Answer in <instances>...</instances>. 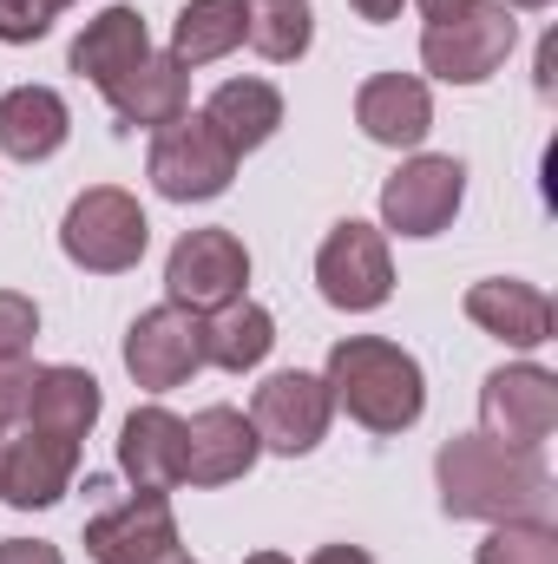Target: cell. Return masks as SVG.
I'll return each instance as SVG.
<instances>
[{"label": "cell", "instance_id": "obj_1", "mask_svg": "<svg viewBox=\"0 0 558 564\" xmlns=\"http://www.w3.org/2000/svg\"><path fill=\"white\" fill-rule=\"evenodd\" d=\"M440 473V512L447 519H546L552 506V473L539 453H513L486 433H453L433 459Z\"/></svg>", "mask_w": 558, "mask_h": 564}, {"label": "cell", "instance_id": "obj_2", "mask_svg": "<svg viewBox=\"0 0 558 564\" xmlns=\"http://www.w3.org/2000/svg\"><path fill=\"white\" fill-rule=\"evenodd\" d=\"M329 401L368 433H408L427 408V381L408 348L382 341V335H348L329 348V375H322Z\"/></svg>", "mask_w": 558, "mask_h": 564}, {"label": "cell", "instance_id": "obj_3", "mask_svg": "<svg viewBox=\"0 0 558 564\" xmlns=\"http://www.w3.org/2000/svg\"><path fill=\"white\" fill-rule=\"evenodd\" d=\"M144 243H151V224H144L139 197L119 191V184L79 191L73 210H66V224H60V250H66L79 270H93V276H126V270H139Z\"/></svg>", "mask_w": 558, "mask_h": 564}, {"label": "cell", "instance_id": "obj_4", "mask_svg": "<svg viewBox=\"0 0 558 564\" xmlns=\"http://www.w3.org/2000/svg\"><path fill=\"white\" fill-rule=\"evenodd\" d=\"M144 171H151L158 197H171V204H204V197H224V191H230L237 151L217 139V126H211L204 112H197V119L184 112V119L158 126Z\"/></svg>", "mask_w": 558, "mask_h": 564}, {"label": "cell", "instance_id": "obj_5", "mask_svg": "<svg viewBox=\"0 0 558 564\" xmlns=\"http://www.w3.org/2000/svg\"><path fill=\"white\" fill-rule=\"evenodd\" d=\"M513 40H519L513 7L480 0V7H466L460 20H440V26L420 33V66H427L433 79H447V86H480V79H493V73L506 66Z\"/></svg>", "mask_w": 558, "mask_h": 564}, {"label": "cell", "instance_id": "obj_6", "mask_svg": "<svg viewBox=\"0 0 558 564\" xmlns=\"http://www.w3.org/2000/svg\"><path fill=\"white\" fill-rule=\"evenodd\" d=\"M315 282H322V302L348 308V315H368L395 295V263H388V237L375 224H335L329 243L315 250Z\"/></svg>", "mask_w": 558, "mask_h": 564}, {"label": "cell", "instance_id": "obj_7", "mask_svg": "<svg viewBox=\"0 0 558 564\" xmlns=\"http://www.w3.org/2000/svg\"><path fill=\"white\" fill-rule=\"evenodd\" d=\"M558 426V381L546 368L519 361V368H493L480 388V433L513 446V453H539Z\"/></svg>", "mask_w": 558, "mask_h": 564}, {"label": "cell", "instance_id": "obj_8", "mask_svg": "<svg viewBox=\"0 0 558 564\" xmlns=\"http://www.w3.org/2000/svg\"><path fill=\"white\" fill-rule=\"evenodd\" d=\"M204 368V322L178 302L144 308L139 322L126 328V375L139 381L144 394H171Z\"/></svg>", "mask_w": 558, "mask_h": 564}, {"label": "cell", "instance_id": "obj_9", "mask_svg": "<svg viewBox=\"0 0 558 564\" xmlns=\"http://www.w3.org/2000/svg\"><path fill=\"white\" fill-rule=\"evenodd\" d=\"M244 282H250V250L230 230H191V237H178V250L164 263V295L191 315L237 302Z\"/></svg>", "mask_w": 558, "mask_h": 564}, {"label": "cell", "instance_id": "obj_10", "mask_svg": "<svg viewBox=\"0 0 558 564\" xmlns=\"http://www.w3.org/2000/svg\"><path fill=\"white\" fill-rule=\"evenodd\" d=\"M329 414H335V401H329L322 375H302V368L270 375V381L257 388V401H250V426H257V440H264L270 453H282V459L315 453L322 433H329Z\"/></svg>", "mask_w": 558, "mask_h": 564}, {"label": "cell", "instance_id": "obj_11", "mask_svg": "<svg viewBox=\"0 0 558 564\" xmlns=\"http://www.w3.org/2000/svg\"><path fill=\"white\" fill-rule=\"evenodd\" d=\"M466 197V171L453 158H408L382 184V224L395 237H440Z\"/></svg>", "mask_w": 558, "mask_h": 564}, {"label": "cell", "instance_id": "obj_12", "mask_svg": "<svg viewBox=\"0 0 558 564\" xmlns=\"http://www.w3.org/2000/svg\"><path fill=\"white\" fill-rule=\"evenodd\" d=\"M93 564H178V519L164 492H139L86 525Z\"/></svg>", "mask_w": 558, "mask_h": 564}, {"label": "cell", "instance_id": "obj_13", "mask_svg": "<svg viewBox=\"0 0 558 564\" xmlns=\"http://www.w3.org/2000/svg\"><path fill=\"white\" fill-rule=\"evenodd\" d=\"M73 466H79V440H60V433L26 426L20 440H7V459H0V499L20 506V512L60 506L66 486H73Z\"/></svg>", "mask_w": 558, "mask_h": 564}, {"label": "cell", "instance_id": "obj_14", "mask_svg": "<svg viewBox=\"0 0 558 564\" xmlns=\"http://www.w3.org/2000/svg\"><path fill=\"white\" fill-rule=\"evenodd\" d=\"M264 440L237 408H204L184 421V479L191 486H230L257 466Z\"/></svg>", "mask_w": 558, "mask_h": 564}, {"label": "cell", "instance_id": "obj_15", "mask_svg": "<svg viewBox=\"0 0 558 564\" xmlns=\"http://www.w3.org/2000/svg\"><path fill=\"white\" fill-rule=\"evenodd\" d=\"M466 322L500 335V341H513V348H546L552 341V295L513 276L473 282L466 289Z\"/></svg>", "mask_w": 558, "mask_h": 564}, {"label": "cell", "instance_id": "obj_16", "mask_svg": "<svg viewBox=\"0 0 558 564\" xmlns=\"http://www.w3.org/2000/svg\"><path fill=\"white\" fill-rule=\"evenodd\" d=\"M355 126L375 144L408 151V144H420L433 132V99H427V86L408 79V73H375V79L355 93Z\"/></svg>", "mask_w": 558, "mask_h": 564}, {"label": "cell", "instance_id": "obj_17", "mask_svg": "<svg viewBox=\"0 0 558 564\" xmlns=\"http://www.w3.org/2000/svg\"><path fill=\"white\" fill-rule=\"evenodd\" d=\"M119 466L139 492H171L184 486V421L171 408H139L119 433Z\"/></svg>", "mask_w": 558, "mask_h": 564}, {"label": "cell", "instance_id": "obj_18", "mask_svg": "<svg viewBox=\"0 0 558 564\" xmlns=\"http://www.w3.org/2000/svg\"><path fill=\"white\" fill-rule=\"evenodd\" d=\"M66 132H73V112H66V99L53 86H13V93H0V151L13 164L53 158L66 144Z\"/></svg>", "mask_w": 558, "mask_h": 564}, {"label": "cell", "instance_id": "obj_19", "mask_svg": "<svg viewBox=\"0 0 558 564\" xmlns=\"http://www.w3.org/2000/svg\"><path fill=\"white\" fill-rule=\"evenodd\" d=\"M144 53H151V33H144V20H139V7H106L99 20H86V33L73 40V73L79 79H93L99 93L106 86H119L132 66H139Z\"/></svg>", "mask_w": 558, "mask_h": 564}, {"label": "cell", "instance_id": "obj_20", "mask_svg": "<svg viewBox=\"0 0 558 564\" xmlns=\"http://www.w3.org/2000/svg\"><path fill=\"white\" fill-rule=\"evenodd\" d=\"M106 106H112L126 126H151V132H158V126L184 119V106H191V79H184V66H178L171 53H144L119 86H106Z\"/></svg>", "mask_w": 558, "mask_h": 564}, {"label": "cell", "instance_id": "obj_21", "mask_svg": "<svg viewBox=\"0 0 558 564\" xmlns=\"http://www.w3.org/2000/svg\"><path fill=\"white\" fill-rule=\"evenodd\" d=\"M204 119L217 126V139L244 158V151H257V144L277 139V126H282V93L270 86V79H224V86L211 93Z\"/></svg>", "mask_w": 558, "mask_h": 564}, {"label": "cell", "instance_id": "obj_22", "mask_svg": "<svg viewBox=\"0 0 558 564\" xmlns=\"http://www.w3.org/2000/svg\"><path fill=\"white\" fill-rule=\"evenodd\" d=\"M99 381L86 368H40L33 381V401H26V426L40 433H60V440H86L99 421Z\"/></svg>", "mask_w": 558, "mask_h": 564}, {"label": "cell", "instance_id": "obj_23", "mask_svg": "<svg viewBox=\"0 0 558 564\" xmlns=\"http://www.w3.org/2000/svg\"><path fill=\"white\" fill-rule=\"evenodd\" d=\"M270 348H277V322H270L264 302H244V295H237V302H224V308L204 315V361H211V368L244 375V368H257Z\"/></svg>", "mask_w": 558, "mask_h": 564}, {"label": "cell", "instance_id": "obj_24", "mask_svg": "<svg viewBox=\"0 0 558 564\" xmlns=\"http://www.w3.org/2000/svg\"><path fill=\"white\" fill-rule=\"evenodd\" d=\"M244 46V0H191L171 20V59L178 66H211Z\"/></svg>", "mask_w": 558, "mask_h": 564}, {"label": "cell", "instance_id": "obj_25", "mask_svg": "<svg viewBox=\"0 0 558 564\" xmlns=\"http://www.w3.org/2000/svg\"><path fill=\"white\" fill-rule=\"evenodd\" d=\"M309 33H315V13L309 0H244V40L264 53V59H302L309 53Z\"/></svg>", "mask_w": 558, "mask_h": 564}, {"label": "cell", "instance_id": "obj_26", "mask_svg": "<svg viewBox=\"0 0 558 564\" xmlns=\"http://www.w3.org/2000/svg\"><path fill=\"white\" fill-rule=\"evenodd\" d=\"M473 564H558V532L546 525V519H513V525H493Z\"/></svg>", "mask_w": 558, "mask_h": 564}, {"label": "cell", "instance_id": "obj_27", "mask_svg": "<svg viewBox=\"0 0 558 564\" xmlns=\"http://www.w3.org/2000/svg\"><path fill=\"white\" fill-rule=\"evenodd\" d=\"M33 335H40V308H33V295L0 289V361L26 355V348H33Z\"/></svg>", "mask_w": 558, "mask_h": 564}, {"label": "cell", "instance_id": "obj_28", "mask_svg": "<svg viewBox=\"0 0 558 564\" xmlns=\"http://www.w3.org/2000/svg\"><path fill=\"white\" fill-rule=\"evenodd\" d=\"M60 0H0V40L7 46H33L46 26H53Z\"/></svg>", "mask_w": 558, "mask_h": 564}, {"label": "cell", "instance_id": "obj_29", "mask_svg": "<svg viewBox=\"0 0 558 564\" xmlns=\"http://www.w3.org/2000/svg\"><path fill=\"white\" fill-rule=\"evenodd\" d=\"M33 381H40V368H33L26 355H13V361H0V426L26 421V401H33Z\"/></svg>", "mask_w": 558, "mask_h": 564}, {"label": "cell", "instance_id": "obj_30", "mask_svg": "<svg viewBox=\"0 0 558 564\" xmlns=\"http://www.w3.org/2000/svg\"><path fill=\"white\" fill-rule=\"evenodd\" d=\"M0 564H66V558L46 539H0Z\"/></svg>", "mask_w": 558, "mask_h": 564}, {"label": "cell", "instance_id": "obj_31", "mask_svg": "<svg viewBox=\"0 0 558 564\" xmlns=\"http://www.w3.org/2000/svg\"><path fill=\"white\" fill-rule=\"evenodd\" d=\"M466 7H480V0H420V13H427V26H440V20H460Z\"/></svg>", "mask_w": 558, "mask_h": 564}, {"label": "cell", "instance_id": "obj_32", "mask_svg": "<svg viewBox=\"0 0 558 564\" xmlns=\"http://www.w3.org/2000/svg\"><path fill=\"white\" fill-rule=\"evenodd\" d=\"M309 564H375V558H368L362 545H322V552H315Z\"/></svg>", "mask_w": 558, "mask_h": 564}, {"label": "cell", "instance_id": "obj_33", "mask_svg": "<svg viewBox=\"0 0 558 564\" xmlns=\"http://www.w3.org/2000/svg\"><path fill=\"white\" fill-rule=\"evenodd\" d=\"M348 7H355L362 20H395V13H401V0H348Z\"/></svg>", "mask_w": 558, "mask_h": 564}, {"label": "cell", "instance_id": "obj_34", "mask_svg": "<svg viewBox=\"0 0 558 564\" xmlns=\"http://www.w3.org/2000/svg\"><path fill=\"white\" fill-rule=\"evenodd\" d=\"M244 564H289V558H282V552H250Z\"/></svg>", "mask_w": 558, "mask_h": 564}, {"label": "cell", "instance_id": "obj_35", "mask_svg": "<svg viewBox=\"0 0 558 564\" xmlns=\"http://www.w3.org/2000/svg\"><path fill=\"white\" fill-rule=\"evenodd\" d=\"M500 7H552V0H500Z\"/></svg>", "mask_w": 558, "mask_h": 564}, {"label": "cell", "instance_id": "obj_36", "mask_svg": "<svg viewBox=\"0 0 558 564\" xmlns=\"http://www.w3.org/2000/svg\"><path fill=\"white\" fill-rule=\"evenodd\" d=\"M0 459H7V440H0Z\"/></svg>", "mask_w": 558, "mask_h": 564}, {"label": "cell", "instance_id": "obj_37", "mask_svg": "<svg viewBox=\"0 0 558 564\" xmlns=\"http://www.w3.org/2000/svg\"><path fill=\"white\" fill-rule=\"evenodd\" d=\"M178 564H191V558H178Z\"/></svg>", "mask_w": 558, "mask_h": 564}]
</instances>
